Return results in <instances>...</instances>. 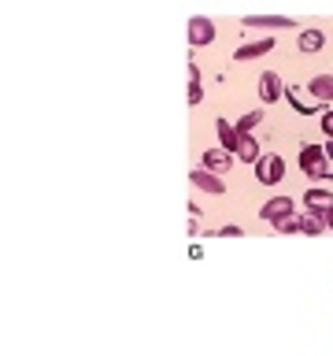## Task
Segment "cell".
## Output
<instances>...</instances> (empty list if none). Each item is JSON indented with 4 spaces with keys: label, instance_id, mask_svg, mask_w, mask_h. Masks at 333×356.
Returning <instances> with one entry per match:
<instances>
[{
    "label": "cell",
    "instance_id": "obj_1",
    "mask_svg": "<svg viewBox=\"0 0 333 356\" xmlns=\"http://www.w3.org/2000/svg\"><path fill=\"white\" fill-rule=\"evenodd\" d=\"M255 178H259L263 186L282 182V178H285V160H282L278 152H271V156H259V160H255Z\"/></svg>",
    "mask_w": 333,
    "mask_h": 356
},
{
    "label": "cell",
    "instance_id": "obj_2",
    "mask_svg": "<svg viewBox=\"0 0 333 356\" xmlns=\"http://www.w3.org/2000/svg\"><path fill=\"white\" fill-rule=\"evenodd\" d=\"M241 26H248V30H296V19H289V15H244Z\"/></svg>",
    "mask_w": 333,
    "mask_h": 356
},
{
    "label": "cell",
    "instance_id": "obj_3",
    "mask_svg": "<svg viewBox=\"0 0 333 356\" xmlns=\"http://www.w3.org/2000/svg\"><path fill=\"white\" fill-rule=\"evenodd\" d=\"M211 41H215V22H211L207 15H193V19H189V44L200 49V44H211Z\"/></svg>",
    "mask_w": 333,
    "mask_h": 356
},
{
    "label": "cell",
    "instance_id": "obj_4",
    "mask_svg": "<svg viewBox=\"0 0 333 356\" xmlns=\"http://www.w3.org/2000/svg\"><path fill=\"white\" fill-rule=\"evenodd\" d=\"M259 97H263V104H274V100H282V97H285L282 74H278V71H263V74H259Z\"/></svg>",
    "mask_w": 333,
    "mask_h": 356
},
{
    "label": "cell",
    "instance_id": "obj_5",
    "mask_svg": "<svg viewBox=\"0 0 333 356\" xmlns=\"http://www.w3.org/2000/svg\"><path fill=\"white\" fill-rule=\"evenodd\" d=\"M326 160L330 156H326V149H318V145H304V149H300V167L315 178H322V163Z\"/></svg>",
    "mask_w": 333,
    "mask_h": 356
},
{
    "label": "cell",
    "instance_id": "obj_6",
    "mask_svg": "<svg viewBox=\"0 0 333 356\" xmlns=\"http://www.w3.org/2000/svg\"><path fill=\"white\" fill-rule=\"evenodd\" d=\"M189 178H193V186H196V189H204V193H215V197L226 193V182H222L215 171H207V167H196V171L189 175Z\"/></svg>",
    "mask_w": 333,
    "mask_h": 356
},
{
    "label": "cell",
    "instance_id": "obj_7",
    "mask_svg": "<svg viewBox=\"0 0 333 356\" xmlns=\"http://www.w3.org/2000/svg\"><path fill=\"white\" fill-rule=\"evenodd\" d=\"M285 216H296V208H293L289 197H274V200H266V204L259 208V219H266V222H278Z\"/></svg>",
    "mask_w": 333,
    "mask_h": 356
},
{
    "label": "cell",
    "instance_id": "obj_8",
    "mask_svg": "<svg viewBox=\"0 0 333 356\" xmlns=\"http://www.w3.org/2000/svg\"><path fill=\"white\" fill-rule=\"evenodd\" d=\"M304 204H307V211H311L315 219H322V216H326V208L333 204V193H330V189H307V193H304Z\"/></svg>",
    "mask_w": 333,
    "mask_h": 356
},
{
    "label": "cell",
    "instance_id": "obj_9",
    "mask_svg": "<svg viewBox=\"0 0 333 356\" xmlns=\"http://www.w3.org/2000/svg\"><path fill=\"white\" fill-rule=\"evenodd\" d=\"M215 130H219V141H222V149H226V152H237V149H241L237 127H230L226 119H215Z\"/></svg>",
    "mask_w": 333,
    "mask_h": 356
},
{
    "label": "cell",
    "instance_id": "obj_10",
    "mask_svg": "<svg viewBox=\"0 0 333 356\" xmlns=\"http://www.w3.org/2000/svg\"><path fill=\"white\" fill-rule=\"evenodd\" d=\"M271 49H274V38H259L252 44H241V49L233 52V60H255V56H266Z\"/></svg>",
    "mask_w": 333,
    "mask_h": 356
},
{
    "label": "cell",
    "instance_id": "obj_11",
    "mask_svg": "<svg viewBox=\"0 0 333 356\" xmlns=\"http://www.w3.org/2000/svg\"><path fill=\"white\" fill-rule=\"evenodd\" d=\"M230 163H233V156L226 152V149H207L204 152V167H207V171H215V175H226L230 171Z\"/></svg>",
    "mask_w": 333,
    "mask_h": 356
},
{
    "label": "cell",
    "instance_id": "obj_12",
    "mask_svg": "<svg viewBox=\"0 0 333 356\" xmlns=\"http://www.w3.org/2000/svg\"><path fill=\"white\" fill-rule=\"evenodd\" d=\"M307 89H311V100H333V74H315Z\"/></svg>",
    "mask_w": 333,
    "mask_h": 356
},
{
    "label": "cell",
    "instance_id": "obj_13",
    "mask_svg": "<svg viewBox=\"0 0 333 356\" xmlns=\"http://www.w3.org/2000/svg\"><path fill=\"white\" fill-rule=\"evenodd\" d=\"M296 44H300V52H318L322 44H326V33L322 30H300Z\"/></svg>",
    "mask_w": 333,
    "mask_h": 356
},
{
    "label": "cell",
    "instance_id": "obj_14",
    "mask_svg": "<svg viewBox=\"0 0 333 356\" xmlns=\"http://www.w3.org/2000/svg\"><path fill=\"white\" fill-rule=\"evenodd\" d=\"M204 100V89H200V71H196V63L189 60V104H200Z\"/></svg>",
    "mask_w": 333,
    "mask_h": 356
},
{
    "label": "cell",
    "instance_id": "obj_15",
    "mask_svg": "<svg viewBox=\"0 0 333 356\" xmlns=\"http://www.w3.org/2000/svg\"><path fill=\"white\" fill-rule=\"evenodd\" d=\"M322 230H326V222L315 219L311 211H307V216H300V234H307V238H318Z\"/></svg>",
    "mask_w": 333,
    "mask_h": 356
},
{
    "label": "cell",
    "instance_id": "obj_16",
    "mask_svg": "<svg viewBox=\"0 0 333 356\" xmlns=\"http://www.w3.org/2000/svg\"><path fill=\"white\" fill-rule=\"evenodd\" d=\"M259 122H263V111H248V115L237 119V134H241V138H248V134L259 127Z\"/></svg>",
    "mask_w": 333,
    "mask_h": 356
},
{
    "label": "cell",
    "instance_id": "obj_17",
    "mask_svg": "<svg viewBox=\"0 0 333 356\" xmlns=\"http://www.w3.org/2000/svg\"><path fill=\"white\" fill-rule=\"evenodd\" d=\"M237 156H241L244 163H255V160H259V145H255L252 134H248V138H241V149H237Z\"/></svg>",
    "mask_w": 333,
    "mask_h": 356
},
{
    "label": "cell",
    "instance_id": "obj_18",
    "mask_svg": "<svg viewBox=\"0 0 333 356\" xmlns=\"http://www.w3.org/2000/svg\"><path fill=\"white\" fill-rule=\"evenodd\" d=\"M274 230H278V234H300V216H285V219H278V222H274Z\"/></svg>",
    "mask_w": 333,
    "mask_h": 356
},
{
    "label": "cell",
    "instance_id": "obj_19",
    "mask_svg": "<svg viewBox=\"0 0 333 356\" xmlns=\"http://www.w3.org/2000/svg\"><path fill=\"white\" fill-rule=\"evenodd\" d=\"M215 238H241V227H222Z\"/></svg>",
    "mask_w": 333,
    "mask_h": 356
},
{
    "label": "cell",
    "instance_id": "obj_20",
    "mask_svg": "<svg viewBox=\"0 0 333 356\" xmlns=\"http://www.w3.org/2000/svg\"><path fill=\"white\" fill-rule=\"evenodd\" d=\"M322 130H326L330 138H333V111H326V115H322Z\"/></svg>",
    "mask_w": 333,
    "mask_h": 356
},
{
    "label": "cell",
    "instance_id": "obj_21",
    "mask_svg": "<svg viewBox=\"0 0 333 356\" xmlns=\"http://www.w3.org/2000/svg\"><path fill=\"white\" fill-rule=\"evenodd\" d=\"M322 222H326V230H333V204L326 208V216H322Z\"/></svg>",
    "mask_w": 333,
    "mask_h": 356
},
{
    "label": "cell",
    "instance_id": "obj_22",
    "mask_svg": "<svg viewBox=\"0 0 333 356\" xmlns=\"http://www.w3.org/2000/svg\"><path fill=\"white\" fill-rule=\"evenodd\" d=\"M326 156H330V160H333V138H330V145H326Z\"/></svg>",
    "mask_w": 333,
    "mask_h": 356
}]
</instances>
